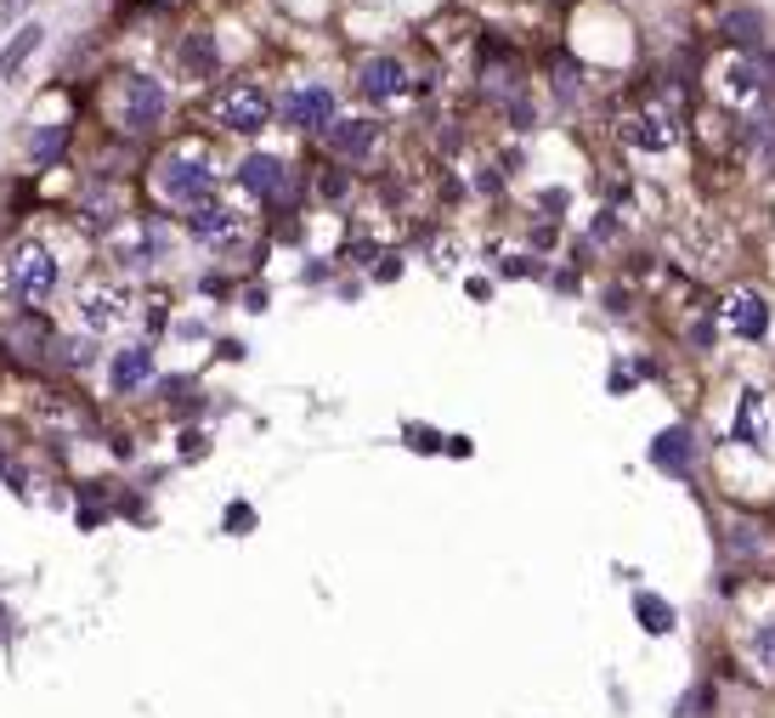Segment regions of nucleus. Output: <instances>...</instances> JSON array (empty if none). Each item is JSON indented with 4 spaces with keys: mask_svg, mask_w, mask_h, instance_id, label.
Returning <instances> with one entry per match:
<instances>
[{
    "mask_svg": "<svg viewBox=\"0 0 775 718\" xmlns=\"http://www.w3.org/2000/svg\"><path fill=\"white\" fill-rule=\"evenodd\" d=\"M323 141H328L334 159L363 165V159H374V148H379V125H374V119H334Z\"/></svg>",
    "mask_w": 775,
    "mask_h": 718,
    "instance_id": "6",
    "label": "nucleus"
},
{
    "mask_svg": "<svg viewBox=\"0 0 775 718\" xmlns=\"http://www.w3.org/2000/svg\"><path fill=\"white\" fill-rule=\"evenodd\" d=\"M12 469V453H7V442H0V475H7Z\"/></svg>",
    "mask_w": 775,
    "mask_h": 718,
    "instance_id": "27",
    "label": "nucleus"
},
{
    "mask_svg": "<svg viewBox=\"0 0 775 718\" xmlns=\"http://www.w3.org/2000/svg\"><path fill=\"white\" fill-rule=\"evenodd\" d=\"M216 114H221V125H232V130H261L266 119H272V103H266V91H255V85H232V91H221V103H216Z\"/></svg>",
    "mask_w": 775,
    "mask_h": 718,
    "instance_id": "5",
    "label": "nucleus"
},
{
    "mask_svg": "<svg viewBox=\"0 0 775 718\" xmlns=\"http://www.w3.org/2000/svg\"><path fill=\"white\" fill-rule=\"evenodd\" d=\"M622 141H628V148H646V154H662V148H673V119L640 114V119L622 125Z\"/></svg>",
    "mask_w": 775,
    "mask_h": 718,
    "instance_id": "15",
    "label": "nucleus"
},
{
    "mask_svg": "<svg viewBox=\"0 0 775 718\" xmlns=\"http://www.w3.org/2000/svg\"><path fill=\"white\" fill-rule=\"evenodd\" d=\"M651 464H657V469H668V475H685V469L697 464V436H691L685 424L662 430V436L651 442Z\"/></svg>",
    "mask_w": 775,
    "mask_h": 718,
    "instance_id": "10",
    "label": "nucleus"
},
{
    "mask_svg": "<svg viewBox=\"0 0 775 718\" xmlns=\"http://www.w3.org/2000/svg\"><path fill=\"white\" fill-rule=\"evenodd\" d=\"M80 317H85V328H114V323H125V317H130V289H125V283H114V277L80 283Z\"/></svg>",
    "mask_w": 775,
    "mask_h": 718,
    "instance_id": "4",
    "label": "nucleus"
},
{
    "mask_svg": "<svg viewBox=\"0 0 775 718\" xmlns=\"http://www.w3.org/2000/svg\"><path fill=\"white\" fill-rule=\"evenodd\" d=\"M238 226H244V221H238L216 193H205V199H192V204H187V232L199 237V244H227Z\"/></svg>",
    "mask_w": 775,
    "mask_h": 718,
    "instance_id": "7",
    "label": "nucleus"
},
{
    "mask_svg": "<svg viewBox=\"0 0 775 718\" xmlns=\"http://www.w3.org/2000/svg\"><path fill=\"white\" fill-rule=\"evenodd\" d=\"M52 357H69L63 368H85L91 362V346L85 340H52Z\"/></svg>",
    "mask_w": 775,
    "mask_h": 718,
    "instance_id": "24",
    "label": "nucleus"
},
{
    "mask_svg": "<svg viewBox=\"0 0 775 718\" xmlns=\"http://www.w3.org/2000/svg\"><path fill=\"white\" fill-rule=\"evenodd\" d=\"M289 181V170H283V159H272V154H250L244 165H238V187H244V193H277V187Z\"/></svg>",
    "mask_w": 775,
    "mask_h": 718,
    "instance_id": "14",
    "label": "nucleus"
},
{
    "mask_svg": "<svg viewBox=\"0 0 775 718\" xmlns=\"http://www.w3.org/2000/svg\"><path fill=\"white\" fill-rule=\"evenodd\" d=\"M18 12H29V0H7V7H0V29H7Z\"/></svg>",
    "mask_w": 775,
    "mask_h": 718,
    "instance_id": "26",
    "label": "nucleus"
},
{
    "mask_svg": "<svg viewBox=\"0 0 775 718\" xmlns=\"http://www.w3.org/2000/svg\"><path fill=\"white\" fill-rule=\"evenodd\" d=\"M764 68H769V74H775V52H764Z\"/></svg>",
    "mask_w": 775,
    "mask_h": 718,
    "instance_id": "28",
    "label": "nucleus"
},
{
    "mask_svg": "<svg viewBox=\"0 0 775 718\" xmlns=\"http://www.w3.org/2000/svg\"><path fill=\"white\" fill-rule=\"evenodd\" d=\"M7 346H12L18 362H45V357H52V328H45L40 317H18L7 328Z\"/></svg>",
    "mask_w": 775,
    "mask_h": 718,
    "instance_id": "12",
    "label": "nucleus"
},
{
    "mask_svg": "<svg viewBox=\"0 0 775 718\" xmlns=\"http://www.w3.org/2000/svg\"><path fill=\"white\" fill-rule=\"evenodd\" d=\"M63 148H69V130L57 125V130H34V141H29V159H63Z\"/></svg>",
    "mask_w": 775,
    "mask_h": 718,
    "instance_id": "21",
    "label": "nucleus"
},
{
    "mask_svg": "<svg viewBox=\"0 0 775 718\" xmlns=\"http://www.w3.org/2000/svg\"><path fill=\"white\" fill-rule=\"evenodd\" d=\"M635 611H640V622H646L651 634H673V605H662L657 594H640Z\"/></svg>",
    "mask_w": 775,
    "mask_h": 718,
    "instance_id": "20",
    "label": "nucleus"
},
{
    "mask_svg": "<svg viewBox=\"0 0 775 718\" xmlns=\"http://www.w3.org/2000/svg\"><path fill=\"white\" fill-rule=\"evenodd\" d=\"M0 283H7L12 300L45 306V300L57 295V283H63V266H57V255L45 250V244H18V250L7 255V272H0Z\"/></svg>",
    "mask_w": 775,
    "mask_h": 718,
    "instance_id": "1",
    "label": "nucleus"
},
{
    "mask_svg": "<svg viewBox=\"0 0 775 718\" xmlns=\"http://www.w3.org/2000/svg\"><path fill=\"white\" fill-rule=\"evenodd\" d=\"M181 68L187 74H216V40L210 34H187L181 40Z\"/></svg>",
    "mask_w": 775,
    "mask_h": 718,
    "instance_id": "17",
    "label": "nucleus"
},
{
    "mask_svg": "<svg viewBox=\"0 0 775 718\" xmlns=\"http://www.w3.org/2000/svg\"><path fill=\"white\" fill-rule=\"evenodd\" d=\"M165 119V85L148 74H125L119 80V130L125 136H148Z\"/></svg>",
    "mask_w": 775,
    "mask_h": 718,
    "instance_id": "3",
    "label": "nucleus"
},
{
    "mask_svg": "<svg viewBox=\"0 0 775 718\" xmlns=\"http://www.w3.org/2000/svg\"><path fill=\"white\" fill-rule=\"evenodd\" d=\"M34 45H40V29H34V23H29V29H18V34H12V45L0 52V68H7V74H18V68L29 63V52H34Z\"/></svg>",
    "mask_w": 775,
    "mask_h": 718,
    "instance_id": "19",
    "label": "nucleus"
},
{
    "mask_svg": "<svg viewBox=\"0 0 775 718\" xmlns=\"http://www.w3.org/2000/svg\"><path fill=\"white\" fill-rule=\"evenodd\" d=\"M148 379H154V351H148V346H130V351H119V357L108 362V386H114L119 397L142 391Z\"/></svg>",
    "mask_w": 775,
    "mask_h": 718,
    "instance_id": "11",
    "label": "nucleus"
},
{
    "mask_svg": "<svg viewBox=\"0 0 775 718\" xmlns=\"http://www.w3.org/2000/svg\"><path fill=\"white\" fill-rule=\"evenodd\" d=\"M724 40L758 45V40H764V18H758V12H731V18H724Z\"/></svg>",
    "mask_w": 775,
    "mask_h": 718,
    "instance_id": "18",
    "label": "nucleus"
},
{
    "mask_svg": "<svg viewBox=\"0 0 775 718\" xmlns=\"http://www.w3.org/2000/svg\"><path fill=\"white\" fill-rule=\"evenodd\" d=\"M724 317H731V328L742 334V340H758V334L769 328V306L758 295H736L731 306H724Z\"/></svg>",
    "mask_w": 775,
    "mask_h": 718,
    "instance_id": "16",
    "label": "nucleus"
},
{
    "mask_svg": "<svg viewBox=\"0 0 775 718\" xmlns=\"http://www.w3.org/2000/svg\"><path fill=\"white\" fill-rule=\"evenodd\" d=\"M481 91H488L493 103H504V97H521V63L510 57V52H488V63H481Z\"/></svg>",
    "mask_w": 775,
    "mask_h": 718,
    "instance_id": "13",
    "label": "nucleus"
},
{
    "mask_svg": "<svg viewBox=\"0 0 775 718\" xmlns=\"http://www.w3.org/2000/svg\"><path fill=\"white\" fill-rule=\"evenodd\" d=\"M724 85H731L736 97H753V91H764V80H758V68H753V63H731V74H724Z\"/></svg>",
    "mask_w": 775,
    "mask_h": 718,
    "instance_id": "22",
    "label": "nucleus"
},
{
    "mask_svg": "<svg viewBox=\"0 0 775 718\" xmlns=\"http://www.w3.org/2000/svg\"><path fill=\"white\" fill-rule=\"evenodd\" d=\"M731 538H736V549H742V555H764V532H758V526H747V520H742Z\"/></svg>",
    "mask_w": 775,
    "mask_h": 718,
    "instance_id": "25",
    "label": "nucleus"
},
{
    "mask_svg": "<svg viewBox=\"0 0 775 718\" xmlns=\"http://www.w3.org/2000/svg\"><path fill=\"white\" fill-rule=\"evenodd\" d=\"M283 119L301 130H328L334 125V91L328 85H301L295 97L283 103Z\"/></svg>",
    "mask_w": 775,
    "mask_h": 718,
    "instance_id": "9",
    "label": "nucleus"
},
{
    "mask_svg": "<svg viewBox=\"0 0 775 718\" xmlns=\"http://www.w3.org/2000/svg\"><path fill=\"white\" fill-rule=\"evenodd\" d=\"M753 656H758V667H769V674H775V622H758V629H753Z\"/></svg>",
    "mask_w": 775,
    "mask_h": 718,
    "instance_id": "23",
    "label": "nucleus"
},
{
    "mask_svg": "<svg viewBox=\"0 0 775 718\" xmlns=\"http://www.w3.org/2000/svg\"><path fill=\"white\" fill-rule=\"evenodd\" d=\"M357 91H363L368 103H397L402 91H408V68L397 57H368L357 68Z\"/></svg>",
    "mask_w": 775,
    "mask_h": 718,
    "instance_id": "8",
    "label": "nucleus"
},
{
    "mask_svg": "<svg viewBox=\"0 0 775 718\" xmlns=\"http://www.w3.org/2000/svg\"><path fill=\"white\" fill-rule=\"evenodd\" d=\"M154 187H159V199L165 204H192V199H205V193H216V170H210V159L205 154H192V148H176L170 159H159V170H154Z\"/></svg>",
    "mask_w": 775,
    "mask_h": 718,
    "instance_id": "2",
    "label": "nucleus"
}]
</instances>
